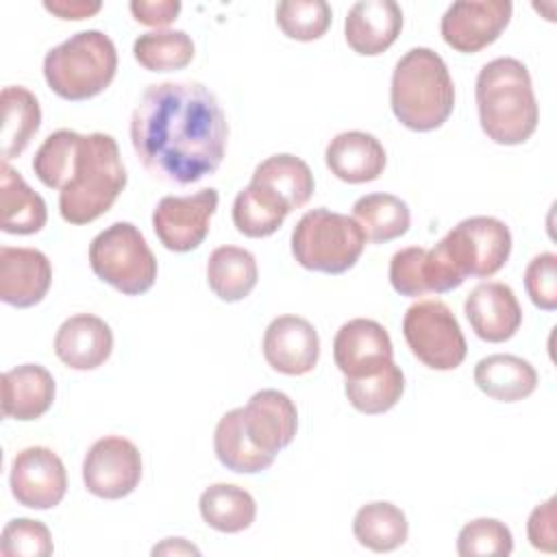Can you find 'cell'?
Returning a JSON list of instances; mask_svg holds the SVG:
<instances>
[{
  "label": "cell",
  "instance_id": "1",
  "mask_svg": "<svg viewBox=\"0 0 557 557\" xmlns=\"http://www.w3.org/2000/svg\"><path fill=\"white\" fill-rule=\"evenodd\" d=\"M228 122L198 81L148 85L131 115V144L150 176L189 187L213 174L226 152Z\"/></svg>",
  "mask_w": 557,
  "mask_h": 557
},
{
  "label": "cell",
  "instance_id": "2",
  "mask_svg": "<svg viewBox=\"0 0 557 557\" xmlns=\"http://www.w3.org/2000/svg\"><path fill=\"white\" fill-rule=\"evenodd\" d=\"M479 124L487 139L500 146H518L531 139L540 122V109L527 65L513 57L487 61L474 85Z\"/></svg>",
  "mask_w": 557,
  "mask_h": 557
},
{
  "label": "cell",
  "instance_id": "3",
  "mask_svg": "<svg viewBox=\"0 0 557 557\" xmlns=\"http://www.w3.org/2000/svg\"><path fill=\"white\" fill-rule=\"evenodd\" d=\"M389 104L409 131L440 128L455 109V83L444 59L424 46L407 50L392 72Z\"/></svg>",
  "mask_w": 557,
  "mask_h": 557
},
{
  "label": "cell",
  "instance_id": "4",
  "mask_svg": "<svg viewBox=\"0 0 557 557\" xmlns=\"http://www.w3.org/2000/svg\"><path fill=\"white\" fill-rule=\"evenodd\" d=\"M117 141L107 133L81 135V144L59 191V213L67 224H89L104 215L126 187Z\"/></svg>",
  "mask_w": 557,
  "mask_h": 557
},
{
  "label": "cell",
  "instance_id": "5",
  "mask_svg": "<svg viewBox=\"0 0 557 557\" xmlns=\"http://www.w3.org/2000/svg\"><path fill=\"white\" fill-rule=\"evenodd\" d=\"M117 72V50L102 30H81L50 48L44 57V78L63 100L81 102L102 94Z\"/></svg>",
  "mask_w": 557,
  "mask_h": 557
},
{
  "label": "cell",
  "instance_id": "6",
  "mask_svg": "<svg viewBox=\"0 0 557 557\" xmlns=\"http://www.w3.org/2000/svg\"><path fill=\"white\" fill-rule=\"evenodd\" d=\"M366 235L352 215L318 207L292 231V255L298 265L322 274H344L359 261Z\"/></svg>",
  "mask_w": 557,
  "mask_h": 557
},
{
  "label": "cell",
  "instance_id": "7",
  "mask_svg": "<svg viewBox=\"0 0 557 557\" xmlns=\"http://www.w3.org/2000/svg\"><path fill=\"white\" fill-rule=\"evenodd\" d=\"M94 274L124 296L146 294L157 281V259L131 222H115L100 231L89 244Z\"/></svg>",
  "mask_w": 557,
  "mask_h": 557
},
{
  "label": "cell",
  "instance_id": "8",
  "mask_svg": "<svg viewBox=\"0 0 557 557\" xmlns=\"http://www.w3.org/2000/svg\"><path fill=\"white\" fill-rule=\"evenodd\" d=\"M403 335L411 355L431 370H455L468 355L455 313L437 298L418 300L405 311Z\"/></svg>",
  "mask_w": 557,
  "mask_h": 557
},
{
  "label": "cell",
  "instance_id": "9",
  "mask_svg": "<svg viewBox=\"0 0 557 557\" xmlns=\"http://www.w3.org/2000/svg\"><path fill=\"white\" fill-rule=\"evenodd\" d=\"M437 244L463 278H490L511 255V231L498 218L472 215L453 226Z\"/></svg>",
  "mask_w": 557,
  "mask_h": 557
},
{
  "label": "cell",
  "instance_id": "10",
  "mask_svg": "<svg viewBox=\"0 0 557 557\" xmlns=\"http://www.w3.org/2000/svg\"><path fill=\"white\" fill-rule=\"evenodd\" d=\"M218 202L213 187L187 196H163L152 211L154 235L172 252L196 250L209 235Z\"/></svg>",
  "mask_w": 557,
  "mask_h": 557
},
{
  "label": "cell",
  "instance_id": "11",
  "mask_svg": "<svg viewBox=\"0 0 557 557\" xmlns=\"http://www.w3.org/2000/svg\"><path fill=\"white\" fill-rule=\"evenodd\" d=\"M141 481V453L120 435L96 440L83 459V483L89 494L120 500L135 492Z\"/></svg>",
  "mask_w": 557,
  "mask_h": 557
},
{
  "label": "cell",
  "instance_id": "12",
  "mask_svg": "<svg viewBox=\"0 0 557 557\" xmlns=\"http://www.w3.org/2000/svg\"><path fill=\"white\" fill-rule=\"evenodd\" d=\"M511 13L509 0H459L442 15L440 35L453 50L474 54L500 37Z\"/></svg>",
  "mask_w": 557,
  "mask_h": 557
},
{
  "label": "cell",
  "instance_id": "13",
  "mask_svg": "<svg viewBox=\"0 0 557 557\" xmlns=\"http://www.w3.org/2000/svg\"><path fill=\"white\" fill-rule=\"evenodd\" d=\"M9 485L13 498L28 509H52L67 492V472L57 453L46 446H28L11 461Z\"/></svg>",
  "mask_w": 557,
  "mask_h": 557
},
{
  "label": "cell",
  "instance_id": "14",
  "mask_svg": "<svg viewBox=\"0 0 557 557\" xmlns=\"http://www.w3.org/2000/svg\"><path fill=\"white\" fill-rule=\"evenodd\" d=\"M466 278L450 265L440 244L433 248H400L389 259V283L394 292L407 298L424 294H446L457 289Z\"/></svg>",
  "mask_w": 557,
  "mask_h": 557
},
{
  "label": "cell",
  "instance_id": "15",
  "mask_svg": "<svg viewBox=\"0 0 557 557\" xmlns=\"http://www.w3.org/2000/svg\"><path fill=\"white\" fill-rule=\"evenodd\" d=\"M263 357L274 372L302 376L318 366L320 337L315 326L300 315H278L263 333Z\"/></svg>",
  "mask_w": 557,
  "mask_h": 557
},
{
  "label": "cell",
  "instance_id": "16",
  "mask_svg": "<svg viewBox=\"0 0 557 557\" xmlns=\"http://www.w3.org/2000/svg\"><path fill=\"white\" fill-rule=\"evenodd\" d=\"M333 361L346 379L368 376L394 361L389 333L376 320L352 318L335 333Z\"/></svg>",
  "mask_w": 557,
  "mask_h": 557
},
{
  "label": "cell",
  "instance_id": "17",
  "mask_svg": "<svg viewBox=\"0 0 557 557\" xmlns=\"http://www.w3.org/2000/svg\"><path fill=\"white\" fill-rule=\"evenodd\" d=\"M463 313L476 337L490 344L511 339L522 324V309L513 289L500 281L476 285L463 302Z\"/></svg>",
  "mask_w": 557,
  "mask_h": 557
},
{
  "label": "cell",
  "instance_id": "18",
  "mask_svg": "<svg viewBox=\"0 0 557 557\" xmlns=\"http://www.w3.org/2000/svg\"><path fill=\"white\" fill-rule=\"evenodd\" d=\"M244 426L257 448L276 457L296 437L298 409L285 392L259 389L244 407Z\"/></svg>",
  "mask_w": 557,
  "mask_h": 557
},
{
  "label": "cell",
  "instance_id": "19",
  "mask_svg": "<svg viewBox=\"0 0 557 557\" xmlns=\"http://www.w3.org/2000/svg\"><path fill=\"white\" fill-rule=\"evenodd\" d=\"M52 285L50 259L37 248H0V300L28 309L39 305Z\"/></svg>",
  "mask_w": 557,
  "mask_h": 557
},
{
  "label": "cell",
  "instance_id": "20",
  "mask_svg": "<svg viewBox=\"0 0 557 557\" xmlns=\"http://www.w3.org/2000/svg\"><path fill=\"white\" fill-rule=\"evenodd\" d=\"M403 30V9L394 0L355 2L344 20L346 44L361 57L383 54Z\"/></svg>",
  "mask_w": 557,
  "mask_h": 557
},
{
  "label": "cell",
  "instance_id": "21",
  "mask_svg": "<svg viewBox=\"0 0 557 557\" xmlns=\"http://www.w3.org/2000/svg\"><path fill=\"white\" fill-rule=\"evenodd\" d=\"M113 350L111 326L94 313L70 315L54 335V352L72 370L87 372L100 368Z\"/></svg>",
  "mask_w": 557,
  "mask_h": 557
},
{
  "label": "cell",
  "instance_id": "22",
  "mask_svg": "<svg viewBox=\"0 0 557 557\" xmlns=\"http://www.w3.org/2000/svg\"><path fill=\"white\" fill-rule=\"evenodd\" d=\"M324 161L331 174L339 181L359 185L376 181L387 163V154L383 144L366 131H344L337 133L326 150Z\"/></svg>",
  "mask_w": 557,
  "mask_h": 557
},
{
  "label": "cell",
  "instance_id": "23",
  "mask_svg": "<svg viewBox=\"0 0 557 557\" xmlns=\"http://www.w3.org/2000/svg\"><path fill=\"white\" fill-rule=\"evenodd\" d=\"M57 383L39 363H22L2 374V413L11 420H37L54 403Z\"/></svg>",
  "mask_w": 557,
  "mask_h": 557
},
{
  "label": "cell",
  "instance_id": "24",
  "mask_svg": "<svg viewBox=\"0 0 557 557\" xmlns=\"http://www.w3.org/2000/svg\"><path fill=\"white\" fill-rule=\"evenodd\" d=\"M0 228L11 235H33L46 226V200L30 189L17 170L2 161L0 168Z\"/></svg>",
  "mask_w": 557,
  "mask_h": 557
},
{
  "label": "cell",
  "instance_id": "25",
  "mask_svg": "<svg viewBox=\"0 0 557 557\" xmlns=\"http://www.w3.org/2000/svg\"><path fill=\"white\" fill-rule=\"evenodd\" d=\"M474 383L485 396L498 403H518L535 392L537 372L518 355L496 352L474 366Z\"/></svg>",
  "mask_w": 557,
  "mask_h": 557
},
{
  "label": "cell",
  "instance_id": "26",
  "mask_svg": "<svg viewBox=\"0 0 557 557\" xmlns=\"http://www.w3.org/2000/svg\"><path fill=\"white\" fill-rule=\"evenodd\" d=\"M213 448L218 461L237 474H257L268 470L276 457L263 453L252 444L244 426V407L226 411L213 433Z\"/></svg>",
  "mask_w": 557,
  "mask_h": 557
},
{
  "label": "cell",
  "instance_id": "27",
  "mask_svg": "<svg viewBox=\"0 0 557 557\" xmlns=\"http://www.w3.org/2000/svg\"><path fill=\"white\" fill-rule=\"evenodd\" d=\"M289 213V205L276 191L252 181L233 200V224L252 239L274 235Z\"/></svg>",
  "mask_w": 557,
  "mask_h": 557
},
{
  "label": "cell",
  "instance_id": "28",
  "mask_svg": "<svg viewBox=\"0 0 557 557\" xmlns=\"http://www.w3.org/2000/svg\"><path fill=\"white\" fill-rule=\"evenodd\" d=\"M259 281L257 259L239 246H218L207 259V283L224 302H237L250 296Z\"/></svg>",
  "mask_w": 557,
  "mask_h": 557
},
{
  "label": "cell",
  "instance_id": "29",
  "mask_svg": "<svg viewBox=\"0 0 557 557\" xmlns=\"http://www.w3.org/2000/svg\"><path fill=\"white\" fill-rule=\"evenodd\" d=\"M355 540L374 553H392L407 542L409 522L400 507L387 500H372L359 507L352 518Z\"/></svg>",
  "mask_w": 557,
  "mask_h": 557
},
{
  "label": "cell",
  "instance_id": "30",
  "mask_svg": "<svg viewBox=\"0 0 557 557\" xmlns=\"http://www.w3.org/2000/svg\"><path fill=\"white\" fill-rule=\"evenodd\" d=\"M200 516L207 527L220 533H242L257 518V503L250 492L233 483L209 485L198 500Z\"/></svg>",
  "mask_w": 557,
  "mask_h": 557
},
{
  "label": "cell",
  "instance_id": "31",
  "mask_svg": "<svg viewBox=\"0 0 557 557\" xmlns=\"http://www.w3.org/2000/svg\"><path fill=\"white\" fill-rule=\"evenodd\" d=\"M352 218L361 226L366 242L387 244L403 237L411 224V211L394 194H366L355 200Z\"/></svg>",
  "mask_w": 557,
  "mask_h": 557
},
{
  "label": "cell",
  "instance_id": "32",
  "mask_svg": "<svg viewBox=\"0 0 557 557\" xmlns=\"http://www.w3.org/2000/svg\"><path fill=\"white\" fill-rule=\"evenodd\" d=\"M41 124V107L33 91L22 85L2 89V157H20Z\"/></svg>",
  "mask_w": 557,
  "mask_h": 557
},
{
  "label": "cell",
  "instance_id": "33",
  "mask_svg": "<svg viewBox=\"0 0 557 557\" xmlns=\"http://www.w3.org/2000/svg\"><path fill=\"white\" fill-rule=\"evenodd\" d=\"M250 181L276 191L289 205L292 211L302 209L315 191V181L309 165L300 157L287 152L263 159L255 168Z\"/></svg>",
  "mask_w": 557,
  "mask_h": 557
},
{
  "label": "cell",
  "instance_id": "34",
  "mask_svg": "<svg viewBox=\"0 0 557 557\" xmlns=\"http://www.w3.org/2000/svg\"><path fill=\"white\" fill-rule=\"evenodd\" d=\"M405 392V374L403 370L389 361L381 370L359 376V379H346L344 394L348 403L366 416H379L389 411Z\"/></svg>",
  "mask_w": 557,
  "mask_h": 557
},
{
  "label": "cell",
  "instance_id": "35",
  "mask_svg": "<svg viewBox=\"0 0 557 557\" xmlns=\"http://www.w3.org/2000/svg\"><path fill=\"white\" fill-rule=\"evenodd\" d=\"M194 41L185 30L159 28L144 33L133 44L135 61L148 72H174L191 63Z\"/></svg>",
  "mask_w": 557,
  "mask_h": 557
},
{
  "label": "cell",
  "instance_id": "36",
  "mask_svg": "<svg viewBox=\"0 0 557 557\" xmlns=\"http://www.w3.org/2000/svg\"><path fill=\"white\" fill-rule=\"evenodd\" d=\"M81 144V133L70 128H59L50 133L33 157L35 176L50 189H63L67 174L72 170L76 150Z\"/></svg>",
  "mask_w": 557,
  "mask_h": 557
},
{
  "label": "cell",
  "instance_id": "37",
  "mask_svg": "<svg viewBox=\"0 0 557 557\" xmlns=\"http://www.w3.org/2000/svg\"><path fill=\"white\" fill-rule=\"evenodd\" d=\"M333 20V11L324 0H283L276 4V24L285 37L296 41L320 39Z\"/></svg>",
  "mask_w": 557,
  "mask_h": 557
},
{
  "label": "cell",
  "instance_id": "38",
  "mask_svg": "<svg viewBox=\"0 0 557 557\" xmlns=\"http://www.w3.org/2000/svg\"><path fill=\"white\" fill-rule=\"evenodd\" d=\"M513 550L509 527L496 518H474L466 522L457 535V553L461 557H507Z\"/></svg>",
  "mask_w": 557,
  "mask_h": 557
},
{
  "label": "cell",
  "instance_id": "39",
  "mask_svg": "<svg viewBox=\"0 0 557 557\" xmlns=\"http://www.w3.org/2000/svg\"><path fill=\"white\" fill-rule=\"evenodd\" d=\"M50 529L33 518H13L4 524L0 535L2 557H48L52 555Z\"/></svg>",
  "mask_w": 557,
  "mask_h": 557
},
{
  "label": "cell",
  "instance_id": "40",
  "mask_svg": "<svg viewBox=\"0 0 557 557\" xmlns=\"http://www.w3.org/2000/svg\"><path fill=\"white\" fill-rule=\"evenodd\" d=\"M524 289L531 302L542 311L557 309V255L540 252L524 270Z\"/></svg>",
  "mask_w": 557,
  "mask_h": 557
},
{
  "label": "cell",
  "instance_id": "41",
  "mask_svg": "<svg viewBox=\"0 0 557 557\" xmlns=\"http://www.w3.org/2000/svg\"><path fill=\"white\" fill-rule=\"evenodd\" d=\"M555 503H557V498L550 496L548 500L535 505L527 520V537H529L531 546L542 553H555V548H557Z\"/></svg>",
  "mask_w": 557,
  "mask_h": 557
},
{
  "label": "cell",
  "instance_id": "42",
  "mask_svg": "<svg viewBox=\"0 0 557 557\" xmlns=\"http://www.w3.org/2000/svg\"><path fill=\"white\" fill-rule=\"evenodd\" d=\"M128 9L139 24L154 26L159 30L178 17L181 2L178 0H133Z\"/></svg>",
  "mask_w": 557,
  "mask_h": 557
},
{
  "label": "cell",
  "instance_id": "43",
  "mask_svg": "<svg viewBox=\"0 0 557 557\" xmlns=\"http://www.w3.org/2000/svg\"><path fill=\"white\" fill-rule=\"evenodd\" d=\"M44 9L61 20H85L102 9L98 0H46Z\"/></svg>",
  "mask_w": 557,
  "mask_h": 557
},
{
  "label": "cell",
  "instance_id": "44",
  "mask_svg": "<svg viewBox=\"0 0 557 557\" xmlns=\"http://www.w3.org/2000/svg\"><path fill=\"white\" fill-rule=\"evenodd\" d=\"M152 555H200V550L185 537H165L152 548Z\"/></svg>",
  "mask_w": 557,
  "mask_h": 557
}]
</instances>
